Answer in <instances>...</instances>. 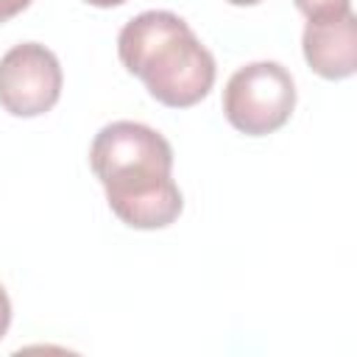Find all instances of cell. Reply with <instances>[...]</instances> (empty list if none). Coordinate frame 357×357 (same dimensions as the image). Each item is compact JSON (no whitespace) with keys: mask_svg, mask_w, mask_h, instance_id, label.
Here are the masks:
<instances>
[{"mask_svg":"<svg viewBox=\"0 0 357 357\" xmlns=\"http://www.w3.org/2000/svg\"><path fill=\"white\" fill-rule=\"evenodd\" d=\"M89 167L106 190L109 209L131 229H165L184 209L173 181V148L145 123L103 126L89 145Z\"/></svg>","mask_w":357,"mask_h":357,"instance_id":"cell-1","label":"cell"},{"mask_svg":"<svg viewBox=\"0 0 357 357\" xmlns=\"http://www.w3.org/2000/svg\"><path fill=\"white\" fill-rule=\"evenodd\" d=\"M117 56L151 98L170 109L201 103L215 84V56L173 11L151 8L120 28Z\"/></svg>","mask_w":357,"mask_h":357,"instance_id":"cell-2","label":"cell"},{"mask_svg":"<svg viewBox=\"0 0 357 357\" xmlns=\"http://www.w3.org/2000/svg\"><path fill=\"white\" fill-rule=\"evenodd\" d=\"M296 109V84L279 61H251L231 73L223 89V114L245 137L279 131Z\"/></svg>","mask_w":357,"mask_h":357,"instance_id":"cell-3","label":"cell"},{"mask_svg":"<svg viewBox=\"0 0 357 357\" xmlns=\"http://www.w3.org/2000/svg\"><path fill=\"white\" fill-rule=\"evenodd\" d=\"M61 64L39 42H22L0 59V106L14 117H39L61 98Z\"/></svg>","mask_w":357,"mask_h":357,"instance_id":"cell-4","label":"cell"},{"mask_svg":"<svg viewBox=\"0 0 357 357\" xmlns=\"http://www.w3.org/2000/svg\"><path fill=\"white\" fill-rule=\"evenodd\" d=\"M301 50L312 73L326 81H343L357 70V17L354 11L337 20L307 22Z\"/></svg>","mask_w":357,"mask_h":357,"instance_id":"cell-5","label":"cell"},{"mask_svg":"<svg viewBox=\"0 0 357 357\" xmlns=\"http://www.w3.org/2000/svg\"><path fill=\"white\" fill-rule=\"evenodd\" d=\"M293 3L307 17V22L337 20V17L351 11V0H293Z\"/></svg>","mask_w":357,"mask_h":357,"instance_id":"cell-6","label":"cell"},{"mask_svg":"<svg viewBox=\"0 0 357 357\" xmlns=\"http://www.w3.org/2000/svg\"><path fill=\"white\" fill-rule=\"evenodd\" d=\"M28 6H31V0H0V25L8 22L11 17L22 14Z\"/></svg>","mask_w":357,"mask_h":357,"instance_id":"cell-7","label":"cell"},{"mask_svg":"<svg viewBox=\"0 0 357 357\" xmlns=\"http://www.w3.org/2000/svg\"><path fill=\"white\" fill-rule=\"evenodd\" d=\"M8 326H11V298H8L6 287L0 284V340L6 337Z\"/></svg>","mask_w":357,"mask_h":357,"instance_id":"cell-8","label":"cell"},{"mask_svg":"<svg viewBox=\"0 0 357 357\" xmlns=\"http://www.w3.org/2000/svg\"><path fill=\"white\" fill-rule=\"evenodd\" d=\"M84 3H89V6H95V8H112V6H123V3H128V0H84Z\"/></svg>","mask_w":357,"mask_h":357,"instance_id":"cell-9","label":"cell"},{"mask_svg":"<svg viewBox=\"0 0 357 357\" xmlns=\"http://www.w3.org/2000/svg\"><path fill=\"white\" fill-rule=\"evenodd\" d=\"M226 3H231V6H257L262 0H226Z\"/></svg>","mask_w":357,"mask_h":357,"instance_id":"cell-10","label":"cell"}]
</instances>
